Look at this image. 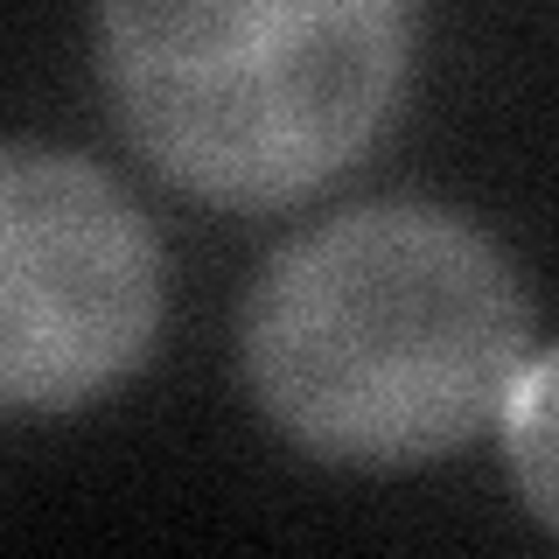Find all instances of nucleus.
Wrapping results in <instances>:
<instances>
[{
	"label": "nucleus",
	"instance_id": "f257e3e1",
	"mask_svg": "<svg viewBox=\"0 0 559 559\" xmlns=\"http://www.w3.org/2000/svg\"><path fill=\"white\" fill-rule=\"evenodd\" d=\"M532 357V294L448 203H357L259 259L238 371L287 448L399 476L483 441Z\"/></svg>",
	"mask_w": 559,
	"mask_h": 559
},
{
	"label": "nucleus",
	"instance_id": "f03ea898",
	"mask_svg": "<svg viewBox=\"0 0 559 559\" xmlns=\"http://www.w3.org/2000/svg\"><path fill=\"white\" fill-rule=\"evenodd\" d=\"M413 43L419 0H92L112 127L238 217L336 189L406 105Z\"/></svg>",
	"mask_w": 559,
	"mask_h": 559
},
{
	"label": "nucleus",
	"instance_id": "7ed1b4c3",
	"mask_svg": "<svg viewBox=\"0 0 559 559\" xmlns=\"http://www.w3.org/2000/svg\"><path fill=\"white\" fill-rule=\"evenodd\" d=\"M168 252L147 210L92 154L0 147V406L63 419L119 392L154 357Z\"/></svg>",
	"mask_w": 559,
	"mask_h": 559
},
{
	"label": "nucleus",
	"instance_id": "20e7f679",
	"mask_svg": "<svg viewBox=\"0 0 559 559\" xmlns=\"http://www.w3.org/2000/svg\"><path fill=\"white\" fill-rule=\"evenodd\" d=\"M497 441H503V476H511L518 503L559 538V343L524 357L511 399H503Z\"/></svg>",
	"mask_w": 559,
	"mask_h": 559
}]
</instances>
